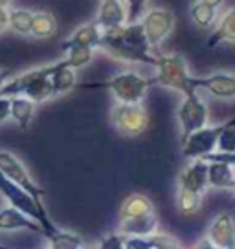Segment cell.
<instances>
[{
	"label": "cell",
	"instance_id": "6da1fadb",
	"mask_svg": "<svg viewBox=\"0 0 235 249\" xmlns=\"http://www.w3.org/2000/svg\"><path fill=\"white\" fill-rule=\"evenodd\" d=\"M157 73L153 75V85L178 92L182 95L195 93V75L189 73L188 59L182 53H157V64L153 66Z\"/></svg>",
	"mask_w": 235,
	"mask_h": 249
},
{
	"label": "cell",
	"instance_id": "7a4b0ae2",
	"mask_svg": "<svg viewBox=\"0 0 235 249\" xmlns=\"http://www.w3.org/2000/svg\"><path fill=\"white\" fill-rule=\"evenodd\" d=\"M0 195L6 198L8 205L22 211L24 214H28L33 220H37L40 226H42V229H44V236H50V234L55 233L59 229V227H55L52 218L48 216V211L44 207L42 200H37L35 196L30 195L20 185H17L15 181H11L2 172H0Z\"/></svg>",
	"mask_w": 235,
	"mask_h": 249
},
{
	"label": "cell",
	"instance_id": "3957f363",
	"mask_svg": "<svg viewBox=\"0 0 235 249\" xmlns=\"http://www.w3.org/2000/svg\"><path fill=\"white\" fill-rule=\"evenodd\" d=\"M153 79L141 75L138 71H121L116 73L105 83H94V85H83V88H107L116 103H141L147 95Z\"/></svg>",
	"mask_w": 235,
	"mask_h": 249
},
{
	"label": "cell",
	"instance_id": "277c9868",
	"mask_svg": "<svg viewBox=\"0 0 235 249\" xmlns=\"http://www.w3.org/2000/svg\"><path fill=\"white\" fill-rule=\"evenodd\" d=\"M110 121L123 138H138L149 128V112L143 103H116L110 108Z\"/></svg>",
	"mask_w": 235,
	"mask_h": 249
},
{
	"label": "cell",
	"instance_id": "5b68a950",
	"mask_svg": "<svg viewBox=\"0 0 235 249\" xmlns=\"http://www.w3.org/2000/svg\"><path fill=\"white\" fill-rule=\"evenodd\" d=\"M98 50H103L109 57L121 62H131V64L136 62V64H149V66L157 64V53L141 52V50H136L131 44H127L118 28L116 30H103Z\"/></svg>",
	"mask_w": 235,
	"mask_h": 249
},
{
	"label": "cell",
	"instance_id": "8992f818",
	"mask_svg": "<svg viewBox=\"0 0 235 249\" xmlns=\"http://www.w3.org/2000/svg\"><path fill=\"white\" fill-rule=\"evenodd\" d=\"M176 121L180 126V138L182 141L188 138L191 132H195L198 128H202L204 124L210 121V108L206 101L200 99L198 93H188L184 95L182 103L176 110Z\"/></svg>",
	"mask_w": 235,
	"mask_h": 249
},
{
	"label": "cell",
	"instance_id": "52a82bcc",
	"mask_svg": "<svg viewBox=\"0 0 235 249\" xmlns=\"http://www.w3.org/2000/svg\"><path fill=\"white\" fill-rule=\"evenodd\" d=\"M228 121L220 124H213V126L204 124L202 128L191 132L186 140L182 141V154L188 160H196V158H206L208 154L215 152L217 143H219V136L226 128Z\"/></svg>",
	"mask_w": 235,
	"mask_h": 249
},
{
	"label": "cell",
	"instance_id": "ba28073f",
	"mask_svg": "<svg viewBox=\"0 0 235 249\" xmlns=\"http://www.w3.org/2000/svg\"><path fill=\"white\" fill-rule=\"evenodd\" d=\"M140 22L143 26V30H145V35H147L151 48L155 50L165 39L171 37V33L175 31V26H176V17H175L171 9L167 8H153L143 13Z\"/></svg>",
	"mask_w": 235,
	"mask_h": 249
},
{
	"label": "cell",
	"instance_id": "9c48e42d",
	"mask_svg": "<svg viewBox=\"0 0 235 249\" xmlns=\"http://www.w3.org/2000/svg\"><path fill=\"white\" fill-rule=\"evenodd\" d=\"M0 172L4 176H8L11 181H15L17 185H20L22 189H26L30 195H33L37 200H42L44 196V189L32 178L30 171L26 169V165L17 158L13 152L9 150H0Z\"/></svg>",
	"mask_w": 235,
	"mask_h": 249
},
{
	"label": "cell",
	"instance_id": "30bf717a",
	"mask_svg": "<svg viewBox=\"0 0 235 249\" xmlns=\"http://www.w3.org/2000/svg\"><path fill=\"white\" fill-rule=\"evenodd\" d=\"M206 236L215 249H235V218L230 213H219L212 220Z\"/></svg>",
	"mask_w": 235,
	"mask_h": 249
},
{
	"label": "cell",
	"instance_id": "8fae6325",
	"mask_svg": "<svg viewBox=\"0 0 235 249\" xmlns=\"http://www.w3.org/2000/svg\"><path fill=\"white\" fill-rule=\"evenodd\" d=\"M208 167H210V161L204 160V158L191 160V163L186 165L178 174V187H186V189L206 195V191L210 189Z\"/></svg>",
	"mask_w": 235,
	"mask_h": 249
},
{
	"label": "cell",
	"instance_id": "7c38bea8",
	"mask_svg": "<svg viewBox=\"0 0 235 249\" xmlns=\"http://www.w3.org/2000/svg\"><path fill=\"white\" fill-rule=\"evenodd\" d=\"M196 92L198 90H206L215 97L220 99H232L235 97V73H212L206 77H195Z\"/></svg>",
	"mask_w": 235,
	"mask_h": 249
},
{
	"label": "cell",
	"instance_id": "4fadbf2b",
	"mask_svg": "<svg viewBox=\"0 0 235 249\" xmlns=\"http://www.w3.org/2000/svg\"><path fill=\"white\" fill-rule=\"evenodd\" d=\"M96 22L99 24L101 30H116L129 22L125 0H101L96 15Z\"/></svg>",
	"mask_w": 235,
	"mask_h": 249
},
{
	"label": "cell",
	"instance_id": "5bb4252c",
	"mask_svg": "<svg viewBox=\"0 0 235 249\" xmlns=\"http://www.w3.org/2000/svg\"><path fill=\"white\" fill-rule=\"evenodd\" d=\"M0 231H32V233L44 234V229L37 220L24 214L22 211L15 207H4L0 209Z\"/></svg>",
	"mask_w": 235,
	"mask_h": 249
},
{
	"label": "cell",
	"instance_id": "9a60e30c",
	"mask_svg": "<svg viewBox=\"0 0 235 249\" xmlns=\"http://www.w3.org/2000/svg\"><path fill=\"white\" fill-rule=\"evenodd\" d=\"M219 44H235V6L228 8L217 18L213 31L206 40L208 48H215Z\"/></svg>",
	"mask_w": 235,
	"mask_h": 249
},
{
	"label": "cell",
	"instance_id": "2e32d148",
	"mask_svg": "<svg viewBox=\"0 0 235 249\" xmlns=\"http://www.w3.org/2000/svg\"><path fill=\"white\" fill-rule=\"evenodd\" d=\"M158 229H160V222H158L157 211L118 222V231L127 236H145V234L157 233Z\"/></svg>",
	"mask_w": 235,
	"mask_h": 249
},
{
	"label": "cell",
	"instance_id": "e0dca14e",
	"mask_svg": "<svg viewBox=\"0 0 235 249\" xmlns=\"http://www.w3.org/2000/svg\"><path fill=\"white\" fill-rule=\"evenodd\" d=\"M180 242L171 234L157 233L145 236H127L125 249H178Z\"/></svg>",
	"mask_w": 235,
	"mask_h": 249
},
{
	"label": "cell",
	"instance_id": "ac0fdd59",
	"mask_svg": "<svg viewBox=\"0 0 235 249\" xmlns=\"http://www.w3.org/2000/svg\"><path fill=\"white\" fill-rule=\"evenodd\" d=\"M50 81H52V86H54L55 97L72 92L78 86L76 68L68 66V62L64 61V59H61V61L55 62L54 71L50 73Z\"/></svg>",
	"mask_w": 235,
	"mask_h": 249
},
{
	"label": "cell",
	"instance_id": "d6986e66",
	"mask_svg": "<svg viewBox=\"0 0 235 249\" xmlns=\"http://www.w3.org/2000/svg\"><path fill=\"white\" fill-rule=\"evenodd\" d=\"M101 33L103 30L99 28V24L96 22V20L94 22L83 24L61 44V50H66V48L70 46H90L98 50L99 48V40H101Z\"/></svg>",
	"mask_w": 235,
	"mask_h": 249
},
{
	"label": "cell",
	"instance_id": "ffe728a7",
	"mask_svg": "<svg viewBox=\"0 0 235 249\" xmlns=\"http://www.w3.org/2000/svg\"><path fill=\"white\" fill-rule=\"evenodd\" d=\"M208 183L213 189L234 191L235 189V167L226 161H210L208 167Z\"/></svg>",
	"mask_w": 235,
	"mask_h": 249
},
{
	"label": "cell",
	"instance_id": "44dd1931",
	"mask_svg": "<svg viewBox=\"0 0 235 249\" xmlns=\"http://www.w3.org/2000/svg\"><path fill=\"white\" fill-rule=\"evenodd\" d=\"M155 203L147 195L141 193H133L123 200L121 207H119V220L125 218L140 216V214H147V213H155Z\"/></svg>",
	"mask_w": 235,
	"mask_h": 249
},
{
	"label": "cell",
	"instance_id": "7402d4cb",
	"mask_svg": "<svg viewBox=\"0 0 235 249\" xmlns=\"http://www.w3.org/2000/svg\"><path fill=\"white\" fill-rule=\"evenodd\" d=\"M35 112H37V103L28 99L26 95H15V97H11V119L22 130L30 128L33 117H35Z\"/></svg>",
	"mask_w": 235,
	"mask_h": 249
},
{
	"label": "cell",
	"instance_id": "603a6c76",
	"mask_svg": "<svg viewBox=\"0 0 235 249\" xmlns=\"http://www.w3.org/2000/svg\"><path fill=\"white\" fill-rule=\"evenodd\" d=\"M57 33V20L50 11H37L33 15L32 37L33 39H50Z\"/></svg>",
	"mask_w": 235,
	"mask_h": 249
},
{
	"label": "cell",
	"instance_id": "cb8c5ba5",
	"mask_svg": "<svg viewBox=\"0 0 235 249\" xmlns=\"http://www.w3.org/2000/svg\"><path fill=\"white\" fill-rule=\"evenodd\" d=\"M189 15H191V20L198 26V28H202V30H208V28H212L215 26L217 22V8H213L210 4H206L202 0H196L195 4L191 6L189 9Z\"/></svg>",
	"mask_w": 235,
	"mask_h": 249
},
{
	"label": "cell",
	"instance_id": "d4e9b609",
	"mask_svg": "<svg viewBox=\"0 0 235 249\" xmlns=\"http://www.w3.org/2000/svg\"><path fill=\"white\" fill-rule=\"evenodd\" d=\"M48 248L52 249H81L85 248V240L81 238V234L72 233V231H63L57 229L55 233L46 236Z\"/></svg>",
	"mask_w": 235,
	"mask_h": 249
},
{
	"label": "cell",
	"instance_id": "484cf974",
	"mask_svg": "<svg viewBox=\"0 0 235 249\" xmlns=\"http://www.w3.org/2000/svg\"><path fill=\"white\" fill-rule=\"evenodd\" d=\"M33 11L24 8H9V30L17 35H32Z\"/></svg>",
	"mask_w": 235,
	"mask_h": 249
},
{
	"label": "cell",
	"instance_id": "4316f807",
	"mask_svg": "<svg viewBox=\"0 0 235 249\" xmlns=\"http://www.w3.org/2000/svg\"><path fill=\"white\" fill-rule=\"evenodd\" d=\"M204 200L202 193H196V191H191V189H186V187H178L176 191V207L182 214H193L200 209Z\"/></svg>",
	"mask_w": 235,
	"mask_h": 249
},
{
	"label": "cell",
	"instance_id": "83f0119b",
	"mask_svg": "<svg viewBox=\"0 0 235 249\" xmlns=\"http://www.w3.org/2000/svg\"><path fill=\"white\" fill-rule=\"evenodd\" d=\"M64 52V61L68 62V66L72 68H85L86 64L94 61L96 57V48L90 46H70L63 50Z\"/></svg>",
	"mask_w": 235,
	"mask_h": 249
},
{
	"label": "cell",
	"instance_id": "f1b7e54d",
	"mask_svg": "<svg viewBox=\"0 0 235 249\" xmlns=\"http://www.w3.org/2000/svg\"><path fill=\"white\" fill-rule=\"evenodd\" d=\"M147 2L149 0H125L127 11H129V22L140 20L143 13L147 11Z\"/></svg>",
	"mask_w": 235,
	"mask_h": 249
},
{
	"label": "cell",
	"instance_id": "f546056e",
	"mask_svg": "<svg viewBox=\"0 0 235 249\" xmlns=\"http://www.w3.org/2000/svg\"><path fill=\"white\" fill-rule=\"evenodd\" d=\"M125 244H127V234L116 231V233L105 236L101 240V244H99V248L101 249H125Z\"/></svg>",
	"mask_w": 235,
	"mask_h": 249
},
{
	"label": "cell",
	"instance_id": "4dcf8cb0",
	"mask_svg": "<svg viewBox=\"0 0 235 249\" xmlns=\"http://www.w3.org/2000/svg\"><path fill=\"white\" fill-rule=\"evenodd\" d=\"M204 160H208V161H226V163L235 167V152H219V150H215V152L206 156Z\"/></svg>",
	"mask_w": 235,
	"mask_h": 249
},
{
	"label": "cell",
	"instance_id": "1f68e13d",
	"mask_svg": "<svg viewBox=\"0 0 235 249\" xmlns=\"http://www.w3.org/2000/svg\"><path fill=\"white\" fill-rule=\"evenodd\" d=\"M11 119V97L0 95V124H4Z\"/></svg>",
	"mask_w": 235,
	"mask_h": 249
},
{
	"label": "cell",
	"instance_id": "d6a6232c",
	"mask_svg": "<svg viewBox=\"0 0 235 249\" xmlns=\"http://www.w3.org/2000/svg\"><path fill=\"white\" fill-rule=\"evenodd\" d=\"M6 30H9V8L0 6V35Z\"/></svg>",
	"mask_w": 235,
	"mask_h": 249
},
{
	"label": "cell",
	"instance_id": "836d02e7",
	"mask_svg": "<svg viewBox=\"0 0 235 249\" xmlns=\"http://www.w3.org/2000/svg\"><path fill=\"white\" fill-rule=\"evenodd\" d=\"M195 249H200V248H208V249H215L213 248V244H212V240L208 238V236H204V238H200V240L196 242L195 246H193Z\"/></svg>",
	"mask_w": 235,
	"mask_h": 249
},
{
	"label": "cell",
	"instance_id": "e575fe53",
	"mask_svg": "<svg viewBox=\"0 0 235 249\" xmlns=\"http://www.w3.org/2000/svg\"><path fill=\"white\" fill-rule=\"evenodd\" d=\"M9 77H11V75H9L8 70H0V88L4 86V83H6V81H8Z\"/></svg>",
	"mask_w": 235,
	"mask_h": 249
},
{
	"label": "cell",
	"instance_id": "d590c367",
	"mask_svg": "<svg viewBox=\"0 0 235 249\" xmlns=\"http://www.w3.org/2000/svg\"><path fill=\"white\" fill-rule=\"evenodd\" d=\"M202 2H206V4H210V6H213V8H222V4H224V0H202Z\"/></svg>",
	"mask_w": 235,
	"mask_h": 249
},
{
	"label": "cell",
	"instance_id": "8d00e7d4",
	"mask_svg": "<svg viewBox=\"0 0 235 249\" xmlns=\"http://www.w3.org/2000/svg\"><path fill=\"white\" fill-rule=\"evenodd\" d=\"M9 4H11V0H0V6H8L9 8Z\"/></svg>",
	"mask_w": 235,
	"mask_h": 249
},
{
	"label": "cell",
	"instance_id": "74e56055",
	"mask_svg": "<svg viewBox=\"0 0 235 249\" xmlns=\"http://www.w3.org/2000/svg\"><path fill=\"white\" fill-rule=\"evenodd\" d=\"M234 191H235V189H234Z\"/></svg>",
	"mask_w": 235,
	"mask_h": 249
}]
</instances>
